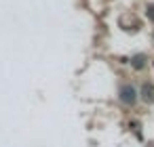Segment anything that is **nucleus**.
Returning a JSON list of instances; mask_svg holds the SVG:
<instances>
[{"instance_id":"obj_3","label":"nucleus","mask_w":154,"mask_h":147,"mask_svg":"<svg viewBox=\"0 0 154 147\" xmlns=\"http://www.w3.org/2000/svg\"><path fill=\"white\" fill-rule=\"evenodd\" d=\"M143 61H146V57H143V55H139V57H135V59H133V65H135V67H141V65H143Z\"/></svg>"},{"instance_id":"obj_2","label":"nucleus","mask_w":154,"mask_h":147,"mask_svg":"<svg viewBox=\"0 0 154 147\" xmlns=\"http://www.w3.org/2000/svg\"><path fill=\"white\" fill-rule=\"evenodd\" d=\"M141 99L146 101V103H154V84H150V82H146L143 86H141Z\"/></svg>"},{"instance_id":"obj_1","label":"nucleus","mask_w":154,"mask_h":147,"mask_svg":"<svg viewBox=\"0 0 154 147\" xmlns=\"http://www.w3.org/2000/svg\"><path fill=\"white\" fill-rule=\"evenodd\" d=\"M120 101L127 103V105H133V103L137 101V90H135L131 84L122 86V88H120Z\"/></svg>"},{"instance_id":"obj_4","label":"nucleus","mask_w":154,"mask_h":147,"mask_svg":"<svg viewBox=\"0 0 154 147\" xmlns=\"http://www.w3.org/2000/svg\"><path fill=\"white\" fill-rule=\"evenodd\" d=\"M150 17H152V19H154V9H150Z\"/></svg>"}]
</instances>
